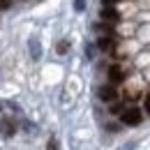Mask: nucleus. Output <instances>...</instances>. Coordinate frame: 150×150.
<instances>
[{"instance_id": "obj_3", "label": "nucleus", "mask_w": 150, "mask_h": 150, "mask_svg": "<svg viewBox=\"0 0 150 150\" xmlns=\"http://www.w3.org/2000/svg\"><path fill=\"white\" fill-rule=\"evenodd\" d=\"M99 19L106 21V23H118V21H120V14H118V9H115V7H102Z\"/></svg>"}, {"instance_id": "obj_5", "label": "nucleus", "mask_w": 150, "mask_h": 150, "mask_svg": "<svg viewBox=\"0 0 150 150\" xmlns=\"http://www.w3.org/2000/svg\"><path fill=\"white\" fill-rule=\"evenodd\" d=\"M97 46L102 49V51H113V46H115V42H113L111 35H104V37L97 39Z\"/></svg>"}, {"instance_id": "obj_2", "label": "nucleus", "mask_w": 150, "mask_h": 150, "mask_svg": "<svg viewBox=\"0 0 150 150\" xmlns=\"http://www.w3.org/2000/svg\"><path fill=\"white\" fill-rule=\"evenodd\" d=\"M97 95H99V99H102V102H115V99H118V90H115V86H113V83L102 86V88L97 90Z\"/></svg>"}, {"instance_id": "obj_6", "label": "nucleus", "mask_w": 150, "mask_h": 150, "mask_svg": "<svg viewBox=\"0 0 150 150\" xmlns=\"http://www.w3.org/2000/svg\"><path fill=\"white\" fill-rule=\"evenodd\" d=\"M102 2H104V7H113V5L120 2V0H102Z\"/></svg>"}, {"instance_id": "obj_1", "label": "nucleus", "mask_w": 150, "mask_h": 150, "mask_svg": "<svg viewBox=\"0 0 150 150\" xmlns=\"http://www.w3.org/2000/svg\"><path fill=\"white\" fill-rule=\"evenodd\" d=\"M120 120H122L127 127H136V125L143 120V113H141L139 106H127V109L120 111Z\"/></svg>"}, {"instance_id": "obj_8", "label": "nucleus", "mask_w": 150, "mask_h": 150, "mask_svg": "<svg viewBox=\"0 0 150 150\" xmlns=\"http://www.w3.org/2000/svg\"><path fill=\"white\" fill-rule=\"evenodd\" d=\"M76 9H83V0H76Z\"/></svg>"}, {"instance_id": "obj_9", "label": "nucleus", "mask_w": 150, "mask_h": 150, "mask_svg": "<svg viewBox=\"0 0 150 150\" xmlns=\"http://www.w3.org/2000/svg\"><path fill=\"white\" fill-rule=\"evenodd\" d=\"M146 111L150 113V97H148V99H146Z\"/></svg>"}, {"instance_id": "obj_7", "label": "nucleus", "mask_w": 150, "mask_h": 150, "mask_svg": "<svg viewBox=\"0 0 150 150\" xmlns=\"http://www.w3.org/2000/svg\"><path fill=\"white\" fill-rule=\"evenodd\" d=\"M9 5H12V2H9V0H0V9H7V7H9Z\"/></svg>"}, {"instance_id": "obj_4", "label": "nucleus", "mask_w": 150, "mask_h": 150, "mask_svg": "<svg viewBox=\"0 0 150 150\" xmlns=\"http://www.w3.org/2000/svg\"><path fill=\"white\" fill-rule=\"evenodd\" d=\"M109 81H111L113 86L125 81V72L120 69V65H111V67H109Z\"/></svg>"}]
</instances>
